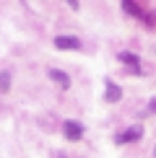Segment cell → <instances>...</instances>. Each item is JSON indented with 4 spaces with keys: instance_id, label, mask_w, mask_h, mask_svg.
Masks as SVG:
<instances>
[{
    "instance_id": "7c38bea8",
    "label": "cell",
    "mask_w": 156,
    "mask_h": 158,
    "mask_svg": "<svg viewBox=\"0 0 156 158\" xmlns=\"http://www.w3.org/2000/svg\"><path fill=\"white\" fill-rule=\"evenodd\" d=\"M154 156H156V150H154Z\"/></svg>"
},
{
    "instance_id": "6da1fadb",
    "label": "cell",
    "mask_w": 156,
    "mask_h": 158,
    "mask_svg": "<svg viewBox=\"0 0 156 158\" xmlns=\"http://www.w3.org/2000/svg\"><path fill=\"white\" fill-rule=\"evenodd\" d=\"M141 135H143V127L141 124H133V127H128L125 132H120L117 135V143H133V140H141Z\"/></svg>"
},
{
    "instance_id": "7a4b0ae2",
    "label": "cell",
    "mask_w": 156,
    "mask_h": 158,
    "mask_svg": "<svg viewBox=\"0 0 156 158\" xmlns=\"http://www.w3.org/2000/svg\"><path fill=\"white\" fill-rule=\"evenodd\" d=\"M104 88H107V91H104V98H107L109 104H117V101H120V98H122V88H120V85H117V83L107 81V83H104Z\"/></svg>"
},
{
    "instance_id": "9c48e42d",
    "label": "cell",
    "mask_w": 156,
    "mask_h": 158,
    "mask_svg": "<svg viewBox=\"0 0 156 158\" xmlns=\"http://www.w3.org/2000/svg\"><path fill=\"white\" fill-rule=\"evenodd\" d=\"M148 114H156V98H151V104H148Z\"/></svg>"
},
{
    "instance_id": "3957f363",
    "label": "cell",
    "mask_w": 156,
    "mask_h": 158,
    "mask_svg": "<svg viewBox=\"0 0 156 158\" xmlns=\"http://www.w3.org/2000/svg\"><path fill=\"white\" fill-rule=\"evenodd\" d=\"M63 132H65V137H68V140H81L83 127H81L78 122H65V124H63Z\"/></svg>"
},
{
    "instance_id": "5b68a950",
    "label": "cell",
    "mask_w": 156,
    "mask_h": 158,
    "mask_svg": "<svg viewBox=\"0 0 156 158\" xmlns=\"http://www.w3.org/2000/svg\"><path fill=\"white\" fill-rule=\"evenodd\" d=\"M120 60L125 62V65H130V70H133L135 75H141V65H138V57H135L133 52H120Z\"/></svg>"
},
{
    "instance_id": "52a82bcc",
    "label": "cell",
    "mask_w": 156,
    "mask_h": 158,
    "mask_svg": "<svg viewBox=\"0 0 156 158\" xmlns=\"http://www.w3.org/2000/svg\"><path fill=\"white\" fill-rule=\"evenodd\" d=\"M122 5H125V10L133 13V16H143V10L138 8V3H135V0H122Z\"/></svg>"
},
{
    "instance_id": "8fae6325",
    "label": "cell",
    "mask_w": 156,
    "mask_h": 158,
    "mask_svg": "<svg viewBox=\"0 0 156 158\" xmlns=\"http://www.w3.org/2000/svg\"><path fill=\"white\" fill-rule=\"evenodd\" d=\"M146 21L148 23H156V16H146Z\"/></svg>"
},
{
    "instance_id": "30bf717a",
    "label": "cell",
    "mask_w": 156,
    "mask_h": 158,
    "mask_svg": "<svg viewBox=\"0 0 156 158\" xmlns=\"http://www.w3.org/2000/svg\"><path fill=\"white\" fill-rule=\"evenodd\" d=\"M68 3H70V8H73V10H78V0H68Z\"/></svg>"
},
{
    "instance_id": "ba28073f",
    "label": "cell",
    "mask_w": 156,
    "mask_h": 158,
    "mask_svg": "<svg viewBox=\"0 0 156 158\" xmlns=\"http://www.w3.org/2000/svg\"><path fill=\"white\" fill-rule=\"evenodd\" d=\"M8 88H11V73H8V70H3V73H0V91L8 94Z\"/></svg>"
},
{
    "instance_id": "277c9868",
    "label": "cell",
    "mask_w": 156,
    "mask_h": 158,
    "mask_svg": "<svg viewBox=\"0 0 156 158\" xmlns=\"http://www.w3.org/2000/svg\"><path fill=\"white\" fill-rule=\"evenodd\" d=\"M55 47L57 49H81V42H78L76 36H57Z\"/></svg>"
},
{
    "instance_id": "8992f818",
    "label": "cell",
    "mask_w": 156,
    "mask_h": 158,
    "mask_svg": "<svg viewBox=\"0 0 156 158\" xmlns=\"http://www.w3.org/2000/svg\"><path fill=\"white\" fill-rule=\"evenodd\" d=\"M50 78H52V81H55L57 85H60V88H70V78L65 75L63 70H57V68H52V70H50Z\"/></svg>"
}]
</instances>
